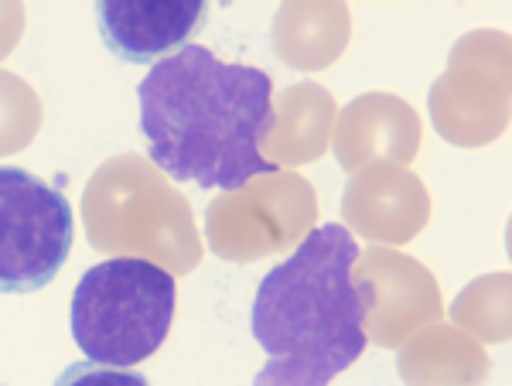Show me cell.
<instances>
[{"mask_svg":"<svg viewBox=\"0 0 512 386\" xmlns=\"http://www.w3.org/2000/svg\"><path fill=\"white\" fill-rule=\"evenodd\" d=\"M274 82L263 69L185 45L137 86L140 134L151 164L175 182L233 188L280 171L260 154L270 130Z\"/></svg>","mask_w":512,"mask_h":386,"instance_id":"1","label":"cell"},{"mask_svg":"<svg viewBox=\"0 0 512 386\" xmlns=\"http://www.w3.org/2000/svg\"><path fill=\"white\" fill-rule=\"evenodd\" d=\"M355 260V236L328 223L263 274L250 322L267 366L253 386H328L366 352V291L352 274Z\"/></svg>","mask_w":512,"mask_h":386,"instance_id":"2","label":"cell"},{"mask_svg":"<svg viewBox=\"0 0 512 386\" xmlns=\"http://www.w3.org/2000/svg\"><path fill=\"white\" fill-rule=\"evenodd\" d=\"M82 223L99 253H134L171 277L188 274L202 260L192 202L140 154L99 164L82 195Z\"/></svg>","mask_w":512,"mask_h":386,"instance_id":"3","label":"cell"},{"mask_svg":"<svg viewBox=\"0 0 512 386\" xmlns=\"http://www.w3.org/2000/svg\"><path fill=\"white\" fill-rule=\"evenodd\" d=\"M175 277L140 257L89 267L72 291V339L89 363L137 366L164 346L175 322Z\"/></svg>","mask_w":512,"mask_h":386,"instance_id":"4","label":"cell"},{"mask_svg":"<svg viewBox=\"0 0 512 386\" xmlns=\"http://www.w3.org/2000/svg\"><path fill=\"white\" fill-rule=\"evenodd\" d=\"M76 240L69 199L24 168L0 164V294H35L55 281Z\"/></svg>","mask_w":512,"mask_h":386,"instance_id":"5","label":"cell"},{"mask_svg":"<svg viewBox=\"0 0 512 386\" xmlns=\"http://www.w3.org/2000/svg\"><path fill=\"white\" fill-rule=\"evenodd\" d=\"M318 223V199L308 178L280 168L250 178L209 202L205 236L212 253L233 264H253L277 250H294Z\"/></svg>","mask_w":512,"mask_h":386,"instance_id":"6","label":"cell"},{"mask_svg":"<svg viewBox=\"0 0 512 386\" xmlns=\"http://www.w3.org/2000/svg\"><path fill=\"white\" fill-rule=\"evenodd\" d=\"M431 120L454 147H485L509 127V35L478 28L458 38L434 79Z\"/></svg>","mask_w":512,"mask_h":386,"instance_id":"7","label":"cell"},{"mask_svg":"<svg viewBox=\"0 0 512 386\" xmlns=\"http://www.w3.org/2000/svg\"><path fill=\"white\" fill-rule=\"evenodd\" d=\"M352 274L366 291V339L379 349H400L410 335L441 318V287L407 253L383 246L359 250Z\"/></svg>","mask_w":512,"mask_h":386,"instance_id":"8","label":"cell"},{"mask_svg":"<svg viewBox=\"0 0 512 386\" xmlns=\"http://www.w3.org/2000/svg\"><path fill=\"white\" fill-rule=\"evenodd\" d=\"M345 229L373 243H410L431 219V195L410 168L366 164L342 192Z\"/></svg>","mask_w":512,"mask_h":386,"instance_id":"9","label":"cell"},{"mask_svg":"<svg viewBox=\"0 0 512 386\" xmlns=\"http://www.w3.org/2000/svg\"><path fill=\"white\" fill-rule=\"evenodd\" d=\"M335 158L345 171L366 164H410L420 151V117L400 96L366 93L338 110L332 134Z\"/></svg>","mask_w":512,"mask_h":386,"instance_id":"10","label":"cell"},{"mask_svg":"<svg viewBox=\"0 0 512 386\" xmlns=\"http://www.w3.org/2000/svg\"><path fill=\"white\" fill-rule=\"evenodd\" d=\"M209 18V4L178 0V4H127V0H103L96 4V28L103 45L120 62H164L185 45Z\"/></svg>","mask_w":512,"mask_h":386,"instance_id":"11","label":"cell"},{"mask_svg":"<svg viewBox=\"0 0 512 386\" xmlns=\"http://www.w3.org/2000/svg\"><path fill=\"white\" fill-rule=\"evenodd\" d=\"M335 117V96L325 86H318V82L284 86L270 100V130L260 144V154L267 151L277 168L284 164L287 171L294 164L315 161L332 144Z\"/></svg>","mask_w":512,"mask_h":386,"instance_id":"12","label":"cell"},{"mask_svg":"<svg viewBox=\"0 0 512 386\" xmlns=\"http://www.w3.org/2000/svg\"><path fill=\"white\" fill-rule=\"evenodd\" d=\"M396 369L410 386H482L492 366L472 335L434 322L403 342Z\"/></svg>","mask_w":512,"mask_h":386,"instance_id":"13","label":"cell"},{"mask_svg":"<svg viewBox=\"0 0 512 386\" xmlns=\"http://www.w3.org/2000/svg\"><path fill=\"white\" fill-rule=\"evenodd\" d=\"M352 14L345 4H284L274 14V52L301 72L328 69L345 52Z\"/></svg>","mask_w":512,"mask_h":386,"instance_id":"14","label":"cell"},{"mask_svg":"<svg viewBox=\"0 0 512 386\" xmlns=\"http://www.w3.org/2000/svg\"><path fill=\"white\" fill-rule=\"evenodd\" d=\"M454 322L465 325L485 342L509 339V274L482 277L458 294L451 308Z\"/></svg>","mask_w":512,"mask_h":386,"instance_id":"15","label":"cell"},{"mask_svg":"<svg viewBox=\"0 0 512 386\" xmlns=\"http://www.w3.org/2000/svg\"><path fill=\"white\" fill-rule=\"evenodd\" d=\"M41 127L38 93L14 72H0V158L24 151Z\"/></svg>","mask_w":512,"mask_h":386,"instance_id":"16","label":"cell"},{"mask_svg":"<svg viewBox=\"0 0 512 386\" xmlns=\"http://www.w3.org/2000/svg\"><path fill=\"white\" fill-rule=\"evenodd\" d=\"M52 386H151L147 376L134 369H117L103 363H76L55 380Z\"/></svg>","mask_w":512,"mask_h":386,"instance_id":"17","label":"cell"},{"mask_svg":"<svg viewBox=\"0 0 512 386\" xmlns=\"http://www.w3.org/2000/svg\"><path fill=\"white\" fill-rule=\"evenodd\" d=\"M24 28V7L21 4H0V62L18 45Z\"/></svg>","mask_w":512,"mask_h":386,"instance_id":"18","label":"cell"},{"mask_svg":"<svg viewBox=\"0 0 512 386\" xmlns=\"http://www.w3.org/2000/svg\"><path fill=\"white\" fill-rule=\"evenodd\" d=\"M0 386H4V383H0Z\"/></svg>","mask_w":512,"mask_h":386,"instance_id":"19","label":"cell"}]
</instances>
